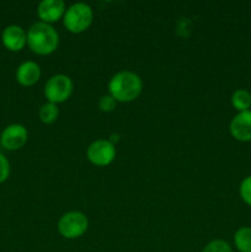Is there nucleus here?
Masks as SVG:
<instances>
[{"label":"nucleus","mask_w":251,"mask_h":252,"mask_svg":"<svg viewBox=\"0 0 251 252\" xmlns=\"http://www.w3.org/2000/svg\"><path fill=\"white\" fill-rule=\"evenodd\" d=\"M142 90L143 81L134 71H118L108 81V94L117 102H132L139 97Z\"/></svg>","instance_id":"1"},{"label":"nucleus","mask_w":251,"mask_h":252,"mask_svg":"<svg viewBox=\"0 0 251 252\" xmlns=\"http://www.w3.org/2000/svg\"><path fill=\"white\" fill-rule=\"evenodd\" d=\"M27 46L38 56H49L59 46V34L52 25L36 22L27 31Z\"/></svg>","instance_id":"2"},{"label":"nucleus","mask_w":251,"mask_h":252,"mask_svg":"<svg viewBox=\"0 0 251 252\" xmlns=\"http://www.w3.org/2000/svg\"><path fill=\"white\" fill-rule=\"evenodd\" d=\"M94 21V10L86 2H75L65 10L63 25L70 33L85 32Z\"/></svg>","instance_id":"3"},{"label":"nucleus","mask_w":251,"mask_h":252,"mask_svg":"<svg viewBox=\"0 0 251 252\" xmlns=\"http://www.w3.org/2000/svg\"><path fill=\"white\" fill-rule=\"evenodd\" d=\"M89 219L83 212H66L59 218L57 229L58 233L68 240L79 239L88 231Z\"/></svg>","instance_id":"4"},{"label":"nucleus","mask_w":251,"mask_h":252,"mask_svg":"<svg viewBox=\"0 0 251 252\" xmlns=\"http://www.w3.org/2000/svg\"><path fill=\"white\" fill-rule=\"evenodd\" d=\"M74 90L73 80L65 74H56L47 80L44 85V97L47 102L59 105L70 98Z\"/></svg>","instance_id":"5"},{"label":"nucleus","mask_w":251,"mask_h":252,"mask_svg":"<svg viewBox=\"0 0 251 252\" xmlns=\"http://www.w3.org/2000/svg\"><path fill=\"white\" fill-rule=\"evenodd\" d=\"M86 158L95 166H108L116 158L115 144L108 139L95 140L86 149Z\"/></svg>","instance_id":"6"},{"label":"nucleus","mask_w":251,"mask_h":252,"mask_svg":"<svg viewBox=\"0 0 251 252\" xmlns=\"http://www.w3.org/2000/svg\"><path fill=\"white\" fill-rule=\"evenodd\" d=\"M29 139V132L26 127L19 123L10 125L2 130L0 142L1 145L7 150H19L24 147Z\"/></svg>","instance_id":"7"},{"label":"nucleus","mask_w":251,"mask_h":252,"mask_svg":"<svg viewBox=\"0 0 251 252\" xmlns=\"http://www.w3.org/2000/svg\"><path fill=\"white\" fill-rule=\"evenodd\" d=\"M65 4L63 0H43L38 4L37 15L41 22L52 25L63 20L65 14Z\"/></svg>","instance_id":"8"},{"label":"nucleus","mask_w":251,"mask_h":252,"mask_svg":"<svg viewBox=\"0 0 251 252\" xmlns=\"http://www.w3.org/2000/svg\"><path fill=\"white\" fill-rule=\"evenodd\" d=\"M229 132L239 142H251V110L234 116L229 125Z\"/></svg>","instance_id":"9"},{"label":"nucleus","mask_w":251,"mask_h":252,"mask_svg":"<svg viewBox=\"0 0 251 252\" xmlns=\"http://www.w3.org/2000/svg\"><path fill=\"white\" fill-rule=\"evenodd\" d=\"M2 44L9 51L19 52L25 48L27 44V33L21 26L17 25H10L2 31L1 34Z\"/></svg>","instance_id":"10"},{"label":"nucleus","mask_w":251,"mask_h":252,"mask_svg":"<svg viewBox=\"0 0 251 252\" xmlns=\"http://www.w3.org/2000/svg\"><path fill=\"white\" fill-rule=\"evenodd\" d=\"M41 66L34 62L29 61L20 64L16 70V80L22 86H33L41 79Z\"/></svg>","instance_id":"11"},{"label":"nucleus","mask_w":251,"mask_h":252,"mask_svg":"<svg viewBox=\"0 0 251 252\" xmlns=\"http://www.w3.org/2000/svg\"><path fill=\"white\" fill-rule=\"evenodd\" d=\"M234 245L239 252H251V228L241 226L234 234Z\"/></svg>","instance_id":"12"},{"label":"nucleus","mask_w":251,"mask_h":252,"mask_svg":"<svg viewBox=\"0 0 251 252\" xmlns=\"http://www.w3.org/2000/svg\"><path fill=\"white\" fill-rule=\"evenodd\" d=\"M231 106L238 112H245L251 108V94L245 89H238L231 95Z\"/></svg>","instance_id":"13"},{"label":"nucleus","mask_w":251,"mask_h":252,"mask_svg":"<svg viewBox=\"0 0 251 252\" xmlns=\"http://www.w3.org/2000/svg\"><path fill=\"white\" fill-rule=\"evenodd\" d=\"M38 116L42 123H44V125H52V123L56 122L59 117L58 105L46 102L44 105L41 106V108H39Z\"/></svg>","instance_id":"14"},{"label":"nucleus","mask_w":251,"mask_h":252,"mask_svg":"<svg viewBox=\"0 0 251 252\" xmlns=\"http://www.w3.org/2000/svg\"><path fill=\"white\" fill-rule=\"evenodd\" d=\"M202 252H233V249H231V246L225 240L216 239V240L209 241L204 246Z\"/></svg>","instance_id":"15"},{"label":"nucleus","mask_w":251,"mask_h":252,"mask_svg":"<svg viewBox=\"0 0 251 252\" xmlns=\"http://www.w3.org/2000/svg\"><path fill=\"white\" fill-rule=\"evenodd\" d=\"M239 194H240L244 203L251 207V175L250 176H246L241 181L240 187H239Z\"/></svg>","instance_id":"16"},{"label":"nucleus","mask_w":251,"mask_h":252,"mask_svg":"<svg viewBox=\"0 0 251 252\" xmlns=\"http://www.w3.org/2000/svg\"><path fill=\"white\" fill-rule=\"evenodd\" d=\"M117 101L115 100V98L112 97V96L110 95V94H107V95H103L101 96L100 101H98V107H100V110L102 111V112H112V111L116 110V106H117Z\"/></svg>","instance_id":"17"},{"label":"nucleus","mask_w":251,"mask_h":252,"mask_svg":"<svg viewBox=\"0 0 251 252\" xmlns=\"http://www.w3.org/2000/svg\"><path fill=\"white\" fill-rule=\"evenodd\" d=\"M10 175V164L9 160L0 153V184L6 181Z\"/></svg>","instance_id":"18"}]
</instances>
